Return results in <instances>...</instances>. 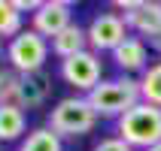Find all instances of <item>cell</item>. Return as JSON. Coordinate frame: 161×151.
Segmentation results:
<instances>
[{"mask_svg": "<svg viewBox=\"0 0 161 151\" xmlns=\"http://www.w3.org/2000/svg\"><path fill=\"white\" fill-rule=\"evenodd\" d=\"M94 124H97V112L91 109L88 97H64V100H58L49 109V118H46V127L55 130L61 139L85 136V133L94 130Z\"/></svg>", "mask_w": 161, "mask_h": 151, "instance_id": "6da1fadb", "label": "cell"}, {"mask_svg": "<svg viewBox=\"0 0 161 151\" xmlns=\"http://www.w3.org/2000/svg\"><path fill=\"white\" fill-rule=\"evenodd\" d=\"M85 33H88V48L94 54L116 52L119 45L128 39V24H125V18L116 15V12H100V15L91 18Z\"/></svg>", "mask_w": 161, "mask_h": 151, "instance_id": "8992f818", "label": "cell"}, {"mask_svg": "<svg viewBox=\"0 0 161 151\" xmlns=\"http://www.w3.org/2000/svg\"><path fill=\"white\" fill-rule=\"evenodd\" d=\"M119 139L131 148H152L161 142V109L152 103H137L119 118Z\"/></svg>", "mask_w": 161, "mask_h": 151, "instance_id": "3957f363", "label": "cell"}, {"mask_svg": "<svg viewBox=\"0 0 161 151\" xmlns=\"http://www.w3.org/2000/svg\"><path fill=\"white\" fill-rule=\"evenodd\" d=\"M146 151H161V142H158V145H152V148H146Z\"/></svg>", "mask_w": 161, "mask_h": 151, "instance_id": "ffe728a7", "label": "cell"}, {"mask_svg": "<svg viewBox=\"0 0 161 151\" xmlns=\"http://www.w3.org/2000/svg\"><path fill=\"white\" fill-rule=\"evenodd\" d=\"M140 97H143V103H152L161 109V61L149 63L146 73L140 76Z\"/></svg>", "mask_w": 161, "mask_h": 151, "instance_id": "5bb4252c", "label": "cell"}, {"mask_svg": "<svg viewBox=\"0 0 161 151\" xmlns=\"http://www.w3.org/2000/svg\"><path fill=\"white\" fill-rule=\"evenodd\" d=\"M15 91H18V73L9 67H0V106L15 103Z\"/></svg>", "mask_w": 161, "mask_h": 151, "instance_id": "2e32d148", "label": "cell"}, {"mask_svg": "<svg viewBox=\"0 0 161 151\" xmlns=\"http://www.w3.org/2000/svg\"><path fill=\"white\" fill-rule=\"evenodd\" d=\"M31 24H34L31 30H36L43 39H52L64 27L73 24V3H67V0H43L40 9L31 15Z\"/></svg>", "mask_w": 161, "mask_h": 151, "instance_id": "ba28073f", "label": "cell"}, {"mask_svg": "<svg viewBox=\"0 0 161 151\" xmlns=\"http://www.w3.org/2000/svg\"><path fill=\"white\" fill-rule=\"evenodd\" d=\"M12 3H15L18 12H31V15L40 9V0H12Z\"/></svg>", "mask_w": 161, "mask_h": 151, "instance_id": "ac0fdd59", "label": "cell"}, {"mask_svg": "<svg viewBox=\"0 0 161 151\" xmlns=\"http://www.w3.org/2000/svg\"><path fill=\"white\" fill-rule=\"evenodd\" d=\"M58 73H61L64 85H70L73 91H82L88 97L91 91L100 85V54H94L91 48L79 52L73 58H67V61H61Z\"/></svg>", "mask_w": 161, "mask_h": 151, "instance_id": "5b68a950", "label": "cell"}, {"mask_svg": "<svg viewBox=\"0 0 161 151\" xmlns=\"http://www.w3.org/2000/svg\"><path fill=\"white\" fill-rule=\"evenodd\" d=\"M149 48H152L155 54H161V33L155 36V39H149Z\"/></svg>", "mask_w": 161, "mask_h": 151, "instance_id": "d6986e66", "label": "cell"}, {"mask_svg": "<svg viewBox=\"0 0 161 151\" xmlns=\"http://www.w3.org/2000/svg\"><path fill=\"white\" fill-rule=\"evenodd\" d=\"M49 48H52L55 58L67 61V58H73V54H79V52H88V33H85V27L70 24V27H64L58 36L49 39Z\"/></svg>", "mask_w": 161, "mask_h": 151, "instance_id": "8fae6325", "label": "cell"}, {"mask_svg": "<svg viewBox=\"0 0 161 151\" xmlns=\"http://www.w3.org/2000/svg\"><path fill=\"white\" fill-rule=\"evenodd\" d=\"M116 9L125 12V24L137 30L146 39H155L161 33V3L158 0H119Z\"/></svg>", "mask_w": 161, "mask_h": 151, "instance_id": "52a82bcc", "label": "cell"}, {"mask_svg": "<svg viewBox=\"0 0 161 151\" xmlns=\"http://www.w3.org/2000/svg\"><path fill=\"white\" fill-rule=\"evenodd\" d=\"M21 33V12L12 0H0V36H18Z\"/></svg>", "mask_w": 161, "mask_h": 151, "instance_id": "9a60e30c", "label": "cell"}, {"mask_svg": "<svg viewBox=\"0 0 161 151\" xmlns=\"http://www.w3.org/2000/svg\"><path fill=\"white\" fill-rule=\"evenodd\" d=\"M25 127H27V118L21 106H15V103L0 106V142H21Z\"/></svg>", "mask_w": 161, "mask_h": 151, "instance_id": "7c38bea8", "label": "cell"}, {"mask_svg": "<svg viewBox=\"0 0 161 151\" xmlns=\"http://www.w3.org/2000/svg\"><path fill=\"white\" fill-rule=\"evenodd\" d=\"M18 151H64V139L49 127H34L18 142Z\"/></svg>", "mask_w": 161, "mask_h": 151, "instance_id": "4fadbf2b", "label": "cell"}, {"mask_svg": "<svg viewBox=\"0 0 161 151\" xmlns=\"http://www.w3.org/2000/svg\"><path fill=\"white\" fill-rule=\"evenodd\" d=\"M91 109L97 112V118H122L125 112L143 103L140 97V82L137 79H107L88 94Z\"/></svg>", "mask_w": 161, "mask_h": 151, "instance_id": "7a4b0ae2", "label": "cell"}, {"mask_svg": "<svg viewBox=\"0 0 161 151\" xmlns=\"http://www.w3.org/2000/svg\"><path fill=\"white\" fill-rule=\"evenodd\" d=\"M52 97V76L46 70L18 76V91H15V106L21 109H40Z\"/></svg>", "mask_w": 161, "mask_h": 151, "instance_id": "9c48e42d", "label": "cell"}, {"mask_svg": "<svg viewBox=\"0 0 161 151\" xmlns=\"http://www.w3.org/2000/svg\"><path fill=\"white\" fill-rule=\"evenodd\" d=\"M91 151H134V148H131L125 139H119V136H109V139H100V142L94 145Z\"/></svg>", "mask_w": 161, "mask_h": 151, "instance_id": "e0dca14e", "label": "cell"}, {"mask_svg": "<svg viewBox=\"0 0 161 151\" xmlns=\"http://www.w3.org/2000/svg\"><path fill=\"white\" fill-rule=\"evenodd\" d=\"M113 61H116L119 70L125 73H146V61H149V48L140 36H128L125 43L113 52Z\"/></svg>", "mask_w": 161, "mask_h": 151, "instance_id": "30bf717a", "label": "cell"}, {"mask_svg": "<svg viewBox=\"0 0 161 151\" xmlns=\"http://www.w3.org/2000/svg\"><path fill=\"white\" fill-rule=\"evenodd\" d=\"M49 39L36 33V30H21L18 36H12L6 45V67L15 70L18 76L46 70V58H49Z\"/></svg>", "mask_w": 161, "mask_h": 151, "instance_id": "277c9868", "label": "cell"}]
</instances>
